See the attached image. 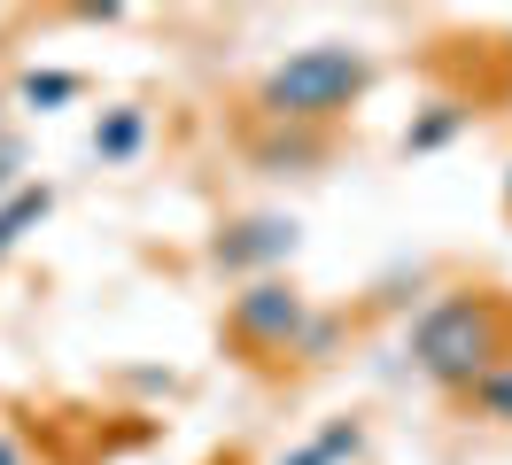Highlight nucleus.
Instances as JSON below:
<instances>
[{
	"label": "nucleus",
	"mask_w": 512,
	"mask_h": 465,
	"mask_svg": "<svg viewBox=\"0 0 512 465\" xmlns=\"http://www.w3.org/2000/svg\"><path fill=\"white\" fill-rule=\"evenodd\" d=\"M474 396H481V411H489V419H512V372H481Z\"/></svg>",
	"instance_id": "obj_6"
},
{
	"label": "nucleus",
	"mask_w": 512,
	"mask_h": 465,
	"mask_svg": "<svg viewBox=\"0 0 512 465\" xmlns=\"http://www.w3.org/2000/svg\"><path fill=\"white\" fill-rule=\"evenodd\" d=\"M78 93V78H63V70H47V78H24V101H70Z\"/></svg>",
	"instance_id": "obj_8"
},
{
	"label": "nucleus",
	"mask_w": 512,
	"mask_h": 465,
	"mask_svg": "<svg viewBox=\"0 0 512 465\" xmlns=\"http://www.w3.org/2000/svg\"><path fill=\"white\" fill-rule=\"evenodd\" d=\"M365 93V55L350 47H303L264 78V109L272 117H334Z\"/></svg>",
	"instance_id": "obj_1"
},
{
	"label": "nucleus",
	"mask_w": 512,
	"mask_h": 465,
	"mask_svg": "<svg viewBox=\"0 0 512 465\" xmlns=\"http://www.w3.org/2000/svg\"><path fill=\"white\" fill-rule=\"evenodd\" d=\"M39 217H47V186H24V194L0 210V256H8V248H16V233H24V225H39Z\"/></svg>",
	"instance_id": "obj_5"
},
{
	"label": "nucleus",
	"mask_w": 512,
	"mask_h": 465,
	"mask_svg": "<svg viewBox=\"0 0 512 465\" xmlns=\"http://www.w3.org/2000/svg\"><path fill=\"white\" fill-rule=\"evenodd\" d=\"M132 140H140V117L125 109V117H109V124H101V140H94V148H101V155H132Z\"/></svg>",
	"instance_id": "obj_7"
},
{
	"label": "nucleus",
	"mask_w": 512,
	"mask_h": 465,
	"mask_svg": "<svg viewBox=\"0 0 512 465\" xmlns=\"http://www.w3.org/2000/svg\"><path fill=\"white\" fill-rule=\"evenodd\" d=\"M288 248H295V225H288V217H249L233 241H218V264H225V272H241V264L288 256Z\"/></svg>",
	"instance_id": "obj_4"
},
{
	"label": "nucleus",
	"mask_w": 512,
	"mask_h": 465,
	"mask_svg": "<svg viewBox=\"0 0 512 465\" xmlns=\"http://www.w3.org/2000/svg\"><path fill=\"white\" fill-rule=\"evenodd\" d=\"M0 186H8V148H0Z\"/></svg>",
	"instance_id": "obj_11"
},
{
	"label": "nucleus",
	"mask_w": 512,
	"mask_h": 465,
	"mask_svg": "<svg viewBox=\"0 0 512 465\" xmlns=\"http://www.w3.org/2000/svg\"><path fill=\"white\" fill-rule=\"evenodd\" d=\"M0 465H24V458H16V442H0Z\"/></svg>",
	"instance_id": "obj_10"
},
{
	"label": "nucleus",
	"mask_w": 512,
	"mask_h": 465,
	"mask_svg": "<svg viewBox=\"0 0 512 465\" xmlns=\"http://www.w3.org/2000/svg\"><path fill=\"white\" fill-rule=\"evenodd\" d=\"M419 365L435 372V380H481V372L497 365V310L481 303V295H450L419 318Z\"/></svg>",
	"instance_id": "obj_2"
},
{
	"label": "nucleus",
	"mask_w": 512,
	"mask_h": 465,
	"mask_svg": "<svg viewBox=\"0 0 512 465\" xmlns=\"http://www.w3.org/2000/svg\"><path fill=\"white\" fill-rule=\"evenodd\" d=\"M342 450H357V434H350V427H334L326 442H311V450H303V458H288V465H326V458H342Z\"/></svg>",
	"instance_id": "obj_9"
},
{
	"label": "nucleus",
	"mask_w": 512,
	"mask_h": 465,
	"mask_svg": "<svg viewBox=\"0 0 512 465\" xmlns=\"http://www.w3.org/2000/svg\"><path fill=\"white\" fill-rule=\"evenodd\" d=\"M295 326H303V303H295L288 287H249L241 303H233V334L241 341H256V349H288L295 341Z\"/></svg>",
	"instance_id": "obj_3"
}]
</instances>
